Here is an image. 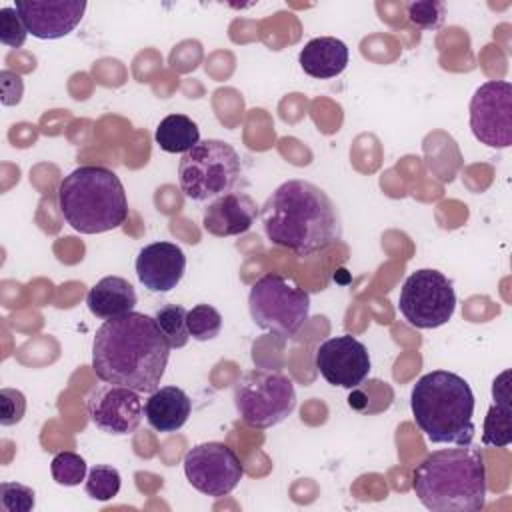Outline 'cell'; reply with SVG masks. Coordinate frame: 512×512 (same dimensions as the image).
I'll use <instances>...</instances> for the list:
<instances>
[{"label":"cell","instance_id":"1","mask_svg":"<svg viewBox=\"0 0 512 512\" xmlns=\"http://www.w3.org/2000/svg\"><path fill=\"white\" fill-rule=\"evenodd\" d=\"M170 344L154 316L128 312L104 320L92 340V368L106 384L154 392L164 376Z\"/></svg>","mask_w":512,"mask_h":512},{"label":"cell","instance_id":"2","mask_svg":"<svg viewBox=\"0 0 512 512\" xmlns=\"http://www.w3.org/2000/svg\"><path fill=\"white\" fill-rule=\"evenodd\" d=\"M266 238L298 256L326 250L342 238V220L332 198L308 180L282 182L262 204Z\"/></svg>","mask_w":512,"mask_h":512},{"label":"cell","instance_id":"3","mask_svg":"<svg viewBox=\"0 0 512 512\" xmlns=\"http://www.w3.org/2000/svg\"><path fill=\"white\" fill-rule=\"evenodd\" d=\"M412 488L432 512H478L486 504V464L472 444L430 452L414 470Z\"/></svg>","mask_w":512,"mask_h":512},{"label":"cell","instance_id":"4","mask_svg":"<svg viewBox=\"0 0 512 512\" xmlns=\"http://www.w3.org/2000/svg\"><path fill=\"white\" fill-rule=\"evenodd\" d=\"M410 410L432 444H472L474 394L462 376L448 370L420 376L410 392Z\"/></svg>","mask_w":512,"mask_h":512},{"label":"cell","instance_id":"5","mask_svg":"<svg viewBox=\"0 0 512 512\" xmlns=\"http://www.w3.org/2000/svg\"><path fill=\"white\" fill-rule=\"evenodd\" d=\"M58 208L80 234L116 230L128 218L124 184L104 166H78L66 174L58 186Z\"/></svg>","mask_w":512,"mask_h":512},{"label":"cell","instance_id":"6","mask_svg":"<svg viewBox=\"0 0 512 512\" xmlns=\"http://www.w3.org/2000/svg\"><path fill=\"white\" fill-rule=\"evenodd\" d=\"M242 176V162L232 144L216 138L200 140L182 154L178 184L186 198L212 202L234 190Z\"/></svg>","mask_w":512,"mask_h":512},{"label":"cell","instance_id":"7","mask_svg":"<svg viewBox=\"0 0 512 512\" xmlns=\"http://www.w3.org/2000/svg\"><path fill=\"white\" fill-rule=\"evenodd\" d=\"M248 310L258 328L290 338L308 320L310 296L280 274H264L250 288Z\"/></svg>","mask_w":512,"mask_h":512},{"label":"cell","instance_id":"8","mask_svg":"<svg viewBox=\"0 0 512 512\" xmlns=\"http://www.w3.org/2000/svg\"><path fill=\"white\" fill-rule=\"evenodd\" d=\"M234 406L248 426L270 428L292 414L296 390L282 372L254 368L244 372L234 384Z\"/></svg>","mask_w":512,"mask_h":512},{"label":"cell","instance_id":"9","mask_svg":"<svg viewBox=\"0 0 512 512\" xmlns=\"http://www.w3.org/2000/svg\"><path fill=\"white\" fill-rule=\"evenodd\" d=\"M398 310L414 328H440L456 310L454 286L442 272L420 268L404 280L398 296Z\"/></svg>","mask_w":512,"mask_h":512},{"label":"cell","instance_id":"10","mask_svg":"<svg viewBox=\"0 0 512 512\" xmlns=\"http://www.w3.org/2000/svg\"><path fill=\"white\" fill-rule=\"evenodd\" d=\"M184 476L198 492L220 498L230 494L244 476L238 454L224 442H202L192 446L182 460Z\"/></svg>","mask_w":512,"mask_h":512},{"label":"cell","instance_id":"11","mask_svg":"<svg viewBox=\"0 0 512 512\" xmlns=\"http://www.w3.org/2000/svg\"><path fill=\"white\" fill-rule=\"evenodd\" d=\"M470 130L474 138L490 148H510L512 144V84L508 80H488L470 98Z\"/></svg>","mask_w":512,"mask_h":512},{"label":"cell","instance_id":"12","mask_svg":"<svg viewBox=\"0 0 512 512\" xmlns=\"http://www.w3.org/2000/svg\"><path fill=\"white\" fill-rule=\"evenodd\" d=\"M314 364L328 384L350 390L358 388L372 370L368 348L350 334L324 340L316 348Z\"/></svg>","mask_w":512,"mask_h":512},{"label":"cell","instance_id":"13","mask_svg":"<svg viewBox=\"0 0 512 512\" xmlns=\"http://www.w3.org/2000/svg\"><path fill=\"white\" fill-rule=\"evenodd\" d=\"M138 394L140 392L132 388L116 384H102L94 388L88 396V414L92 424L114 436L134 432L144 416V404Z\"/></svg>","mask_w":512,"mask_h":512},{"label":"cell","instance_id":"14","mask_svg":"<svg viewBox=\"0 0 512 512\" xmlns=\"http://www.w3.org/2000/svg\"><path fill=\"white\" fill-rule=\"evenodd\" d=\"M34 38L56 40L68 36L86 12L84 0H18L14 6Z\"/></svg>","mask_w":512,"mask_h":512},{"label":"cell","instance_id":"15","mask_svg":"<svg viewBox=\"0 0 512 512\" xmlns=\"http://www.w3.org/2000/svg\"><path fill=\"white\" fill-rule=\"evenodd\" d=\"M186 272L184 250L166 240L146 244L136 256V276L140 284L154 294L174 290Z\"/></svg>","mask_w":512,"mask_h":512},{"label":"cell","instance_id":"16","mask_svg":"<svg viewBox=\"0 0 512 512\" xmlns=\"http://www.w3.org/2000/svg\"><path fill=\"white\" fill-rule=\"evenodd\" d=\"M258 216L256 202L244 192H228L212 202L202 212V226L208 234L224 238L238 236L252 228Z\"/></svg>","mask_w":512,"mask_h":512},{"label":"cell","instance_id":"17","mask_svg":"<svg viewBox=\"0 0 512 512\" xmlns=\"http://www.w3.org/2000/svg\"><path fill=\"white\" fill-rule=\"evenodd\" d=\"M192 412V400L178 386H162L150 392L144 402V416L148 424L164 434L180 430Z\"/></svg>","mask_w":512,"mask_h":512},{"label":"cell","instance_id":"18","mask_svg":"<svg viewBox=\"0 0 512 512\" xmlns=\"http://www.w3.org/2000/svg\"><path fill=\"white\" fill-rule=\"evenodd\" d=\"M348 46L334 36H318L304 44L298 54L300 68L318 80H328L342 74L348 66Z\"/></svg>","mask_w":512,"mask_h":512},{"label":"cell","instance_id":"19","mask_svg":"<svg viewBox=\"0 0 512 512\" xmlns=\"http://www.w3.org/2000/svg\"><path fill=\"white\" fill-rule=\"evenodd\" d=\"M136 302L138 296L134 286L122 276H104L86 294L88 310L102 320L134 312Z\"/></svg>","mask_w":512,"mask_h":512},{"label":"cell","instance_id":"20","mask_svg":"<svg viewBox=\"0 0 512 512\" xmlns=\"http://www.w3.org/2000/svg\"><path fill=\"white\" fill-rule=\"evenodd\" d=\"M510 370H504L492 384L494 404L488 408L484 418L482 444L504 448L512 442V412H510Z\"/></svg>","mask_w":512,"mask_h":512},{"label":"cell","instance_id":"21","mask_svg":"<svg viewBox=\"0 0 512 512\" xmlns=\"http://www.w3.org/2000/svg\"><path fill=\"white\" fill-rule=\"evenodd\" d=\"M154 140L168 154H186L200 142V128L186 114H168L156 126Z\"/></svg>","mask_w":512,"mask_h":512},{"label":"cell","instance_id":"22","mask_svg":"<svg viewBox=\"0 0 512 512\" xmlns=\"http://www.w3.org/2000/svg\"><path fill=\"white\" fill-rule=\"evenodd\" d=\"M186 314L188 310L182 304H164L154 314V320L162 330V334L166 336L170 348H184L190 340Z\"/></svg>","mask_w":512,"mask_h":512},{"label":"cell","instance_id":"23","mask_svg":"<svg viewBox=\"0 0 512 512\" xmlns=\"http://www.w3.org/2000/svg\"><path fill=\"white\" fill-rule=\"evenodd\" d=\"M122 486V478L120 472L114 466L108 464H98L94 468H90L88 476H86V484L84 490L92 500L98 502H108L114 496H118Z\"/></svg>","mask_w":512,"mask_h":512},{"label":"cell","instance_id":"24","mask_svg":"<svg viewBox=\"0 0 512 512\" xmlns=\"http://www.w3.org/2000/svg\"><path fill=\"white\" fill-rule=\"evenodd\" d=\"M188 332L198 342L214 340L222 330V316L220 312L210 304H196L186 314Z\"/></svg>","mask_w":512,"mask_h":512},{"label":"cell","instance_id":"25","mask_svg":"<svg viewBox=\"0 0 512 512\" xmlns=\"http://www.w3.org/2000/svg\"><path fill=\"white\" fill-rule=\"evenodd\" d=\"M50 472L60 486H78L88 476L86 460L76 452H58L50 462Z\"/></svg>","mask_w":512,"mask_h":512},{"label":"cell","instance_id":"26","mask_svg":"<svg viewBox=\"0 0 512 512\" xmlns=\"http://www.w3.org/2000/svg\"><path fill=\"white\" fill-rule=\"evenodd\" d=\"M444 14H446V8L438 0H418V2H410L406 6L408 20L414 26L424 28V30L440 28L444 22Z\"/></svg>","mask_w":512,"mask_h":512},{"label":"cell","instance_id":"27","mask_svg":"<svg viewBox=\"0 0 512 512\" xmlns=\"http://www.w3.org/2000/svg\"><path fill=\"white\" fill-rule=\"evenodd\" d=\"M36 506V494L30 486L20 482L0 484V508L4 512H30Z\"/></svg>","mask_w":512,"mask_h":512},{"label":"cell","instance_id":"28","mask_svg":"<svg viewBox=\"0 0 512 512\" xmlns=\"http://www.w3.org/2000/svg\"><path fill=\"white\" fill-rule=\"evenodd\" d=\"M28 30L16 8L6 6L0 10V42L10 48L24 46Z\"/></svg>","mask_w":512,"mask_h":512},{"label":"cell","instance_id":"29","mask_svg":"<svg viewBox=\"0 0 512 512\" xmlns=\"http://www.w3.org/2000/svg\"><path fill=\"white\" fill-rule=\"evenodd\" d=\"M26 412V396L16 388L0 390V424L14 426L24 418Z\"/></svg>","mask_w":512,"mask_h":512},{"label":"cell","instance_id":"30","mask_svg":"<svg viewBox=\"0 0 512 512\" xmlns=\"http://www.w3.org/2000/svg\"><path fill=\"white\" fill-rule=\"evenodd\" d=\"M24 94V80L20 74L12 70H2L0 72V100L4 106H16L20 104Z\"/></svg>","mask_w":512,"mask_h":512}]
</instances>
